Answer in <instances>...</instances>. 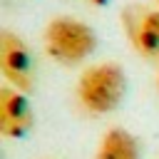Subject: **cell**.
I'll list each match as a JSON object with an SVG mask.
<instances>
[{"mask_svg":"<svg viewBox=\"0 0 159 159\" xmlns=\"http://www.w3.org/2000/svg\"><path fill=\"white\" fill-rule=\"evenodd\" d=\"M157 89H159V75H157Z\"/></svg>","mask_w":159,"mask_h":159,"instance_id":"obj_8","label":"cell"},{"mask_svg":"<svg viewBox=\"0 0 159 159\" xmlns=\"http://www.w3.org/2000/svg\"><path fill=\"white\" fill-rule=\"evenodd\" d=\"M94 159H142L139 142L124 127H112L102 134Z\"/></svg>","mask_w":159,"mask_h":159,"instance_id":"obj_5","label":"cell"},{"mask_svg":"<svg viewBox=\"0 0 159 159\" xmlns=\"http://www.w3.org/2000/svg\"><path fill=\"white\" fill-rule=\"evenodd\" d=\"M32 129V109L25 92L5 84L0 87V134L5 139H22Z\"/></svg>","mask_w":159,"mask_h":159,"instance_id":"obj_4","label":"cell"},{"mask_svg":"<svg viewBox=\"0 0 159 159\" xmlns=\"http://www.w3.org/2000/svg\"><path fill=\"white\" fill-rule=\"evenodd\" d=\"M89 5H104V2H109V0H87Z\"/></svg>","mask_w":159,"mask_h":159,"instance_id":"obj_7","label":"cell"},{"mask_svg":"<svg viewBox=\"0 0 159 159\" xmlns=\"http://www.w3.org/2000/svg\"><path fill=\"white\" fill-rule=\"evenodd\" d=\"M157 5H159V0H157Z\"/></svg>","mask_w":159,"mask_h":159,"instance_id":"obj_9","label":"cell"},{"mask_svg":"<svg viewBox=\"0 0 159 159\" xmlns=\"http://www.w3.org/2000/svg\"><path fill=\"white\" fill-rule=\"evenodd\" d=\"M42 45H45V52L57 65L72 67V65H80L94 55L97 32L87 22H82L72 15H57L45 25Z\"/></svg>","mask_w":159,"mask_h":159,"instance_id":"obj_2","label":"cell"},{"mask_svg":"<svg viewBox=\"0 0 159 159\" xmlns=\"http://www.w3.org/2000/svg\"><path fill=\"white\" fill-rule=\"evenodd\" d=\"M149 22H152L154 32L159 35V10H149Z\"/></svg>","mask_w":159,"mask_h":159,"instance_id":"obj_6","label":"cell"},{"mask_svg":"<svg viewBox=\"0 0 159 159\" xmlns=\"http://www.w3.org/2000/svg\"><path fill=\"white\" fill-rule=\"evenodd\" d=\"M0 72L10 87L25 94L35 89V57L12 30H0Z\"/></svg>","mask_w":159,"mask_h":159,"instance_id":"obj_3","label":"cell"},{"mask_svg":"<svg viewBox=\"0 0 159 159\" xmlns=\"http://www.w3.org/2000/svg\"><path fill=\"white\" fill-rule=\"evenodd\" d=\"M77 102L92 114L114 112L127 94V72L114 62H97L80 72L75 84Z\"/></svg>","mask_w":159,"mask_h":159,"instance_id":"obj_1","label":"cell"}]
</instances>
